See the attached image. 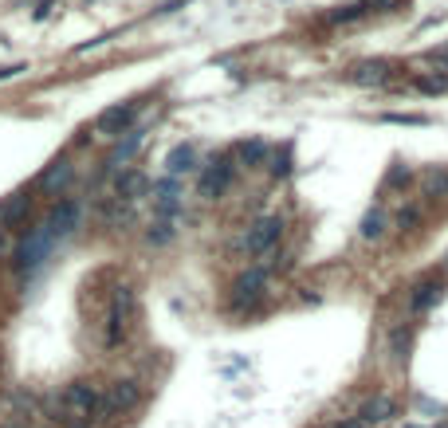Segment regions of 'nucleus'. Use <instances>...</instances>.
Wrapping results in <instances>:
<instances>
[{
    "label": "nucleus",
    "instance_id": "f8f14e48",
    "mask_svg": "<svg viewBox=\"0 0 448 428\" xmlns=\"http://www.w3.org/2000/svg\"><path fill=\"white\" fill-rule=\"evenodd\" d=\"M71 177H75V161H71L67 153H60V158H51L48 165H43L35 185H40L43 193H63V189L71 185Z\"/></svg>",
    "mask_w": 448,
    "mask_h": 428
},
{
    "label": "nucleus",
    "instance_id": "c85d7f7f",
    "mask_svg": "<svg viewBox=\"0 0 448 428\" xmlns=\"http://www.w3.org/2000/svg\"><path fill=\"white\" fill-rule=\"evenodd\" d=\"M405 181H409V169L398 165V169H393V177H389V185H405Z\"/></svg>",
    "mask_w": 448,
    "mask_h": 428
},
{
    "label": "nucleus",
    "instance_id": "473e14b6",
    "mask_svg": "<svg viewBox=\"0 0 448 428\" xmlns=\"http://www.w3.org/2000/svg\"><path fill=\"white\" fill-rule=\"evenodd\" d=\"M432 63H448V48H437V51H432Z\"/></svg>",
    "mask_w": 448,
    "mask_h": 428
},
{
    "label": "nucleus",
    "instance_id": "c756f323",
    "mask_svg": "<svg viewBox=\"0 0 448 428\" xmlns=\"http://www.w3.org/2000/svg\"><path fill=\"white\" fill-rule=\"evenodd\" d=\"M51 9H55V0H40V9H35L32 16H35V20H48V12H51Z\"/></svg>",
    "mask_w": 448,
    "mask_h": 428
},
{
    "label": "nucleus",
    "instance_id": "f03ea898",
    "mask_svg": "<svg viewBox=\"0 0 448 428\" xmlns=\"http://www.w3.org/2000/svg\"><path fill=\"white\" fill-rule=\"evenodd\" d=\"M63 417L67 420H79V424H99L102 417V389L94 385L91 378H75L67 389H63Z\"/></svg>",
    "mask_w": 448,
    "mask_h": 428
},
{
    "label": "nucleus",
    "instance_id": "72a5a7b5",
    "mask_svg": "<svg viewBox=\"0 0 448 428\" xmlns=\"http://www.w3.org/2000/svg\"><path fill=\"white\" fill-rule=\"evenodd\" d=\"M4 428H24V424H20V420H12V424H4Z\"/></svg>",
    "mask_w": 448,
    "mask_h": 428
},
{
    "label": "nucleus",
    "instance_id": "0eeeda50",
    "mask_svg": "<svg viewBox=\"0 0 448 428\" xmlns=\"http://www.w3.org/2000/svg\"><path fill=\"white\" fill-rule=\"evenodd\" d=\"M142 110V102L130 99V102H114V106H106L99 118H94V134L99 138H122L126 130H134L130 122H134V114Z\"/></svg>",
    "mask_w": 448,
    "mask_h": 428
},
{
    "label": "nucleus",
    "instance_id": "f704fd0d",
    "mask_svg": "<svg viewBox=\"0 0 448 428\" xmlns=\"http://www.w3.org/2000/svg\"><path fill=\"white\" fill-rule=\"evenodd\" d=\"M413 428H421V424H413Z\"/></svg>",
    "mask_w": 448,
    "mask_h": 428
},
{
    "label": "nucleus",
    "instance_id": "aec40b11",
    "mask_svg": "<svg viewBox=\"0 0 448 428\" xmlns=\"http://www.w3.org/2000/svg\"><path fill=\"white\" fill-rule=\"evenodd\" d=\"M173 240H177V220H153L146 228V243H153V248H165Z\"/></svg>",
    "mask_w": 448,
    "mask_h": 428
},
{
    "label": "nucleus",
    "instance_id": "a211bd4d",
    "mask_svg": "<svg viewBox=\"0 0 448 428\" xmlns=\"http://www.w3.org/2000/svg\"><path fill=\"white\" fill-rule=\"evenodd\" d=\"M28 212H32V193H16L4 209H0V228H16Z\"/></svg>",
    "mask_w": 448,
    "mask_h": 428
},
{
    "label": "nucleus",
    "instance_id": "5701e85b",
    "mask_svg": "<svg viewBox=\"0 0 448 428\" xmlns=\"http://www.w3.org/2000/svg\"><path fill=\"white\" fill-rule=\"evenodd\" d=\"M425 193L429 197H444L448 193V169H429V173H425Z\"/></svg>",
    "mask_w": 448,
    "mask_h": 428
},
{
    "label": "nucleus",
    "instance_id": "f257e3e1",
    "mask_svg": "<svg viewBox=\"0 0 448 428\" xmlns=\"http://www.w3.org/2000/svg\"><path fill=\"white\" fill-rule=\"evenodd\" d=\"M138 314V291L130 283H119L110 291L106 319H102V350H119L122 338L130 334V322Z\"/></svg>",
    "mask_w": 448,
    "mask_h": 428
},
{
    "label": "nucleus",
    "instance_id": "ddd939ff",
    "mask_svg": "<svg viewBox=\"0 0 448 428\" xmlns=\"http://www.w3.org/2000/svg\"><path fill=\"white\" fill-rule=\"evenodd\" d=\"M413 334H417L413 322H393V327H389L386 346H389V358L398 361V366H405L409 353H413Z\"/></svg>",
    "mask_w": 448,
    "mask_h": 428
},
{
    "label": "nucleus",
    "instance_id": "9d476101",
    "mask_svg": "<svg viewBox=\"0 0 448 428\" xmlns=\"http://www.w3.org/2000/svg\"><path fill=\"white\" fill-rule=\"evenodd\" d=\"M79 220H83V201H79V197H63V201H55V209H51V216H48L51 240H67V236L79 228Z\"/></svg>",
    "mask_w": 448,
    "mask_h": 428
},
{
    "label": "nucleus",
    "instance_id": "4be33fe9",
    "mask_svg": "<svg viewBox=\"0 0 448 428\" xmlns=\"http://www.w3.org/2000/svg\"><path fill=\"white\" fill-rule=\"evenodd\" d=\"M389 228V216L381 209H370L362 220V240H381V232Z\"/></svg>",
    "mask_w": 448,
    "mask_h": 428
},
{
    "label": "nucleus",
    "instance_id": "7c9ffc66",
    "mask_svg": "<svg viewBox=\"0 0 448 428\" xmlns=\"http://www.w3.org/2000/svg\"><path fill=\"white\" fill-rule=\"evenodd\" d=\"M398 224H401V228H413V224H417V209H405V212H401V220H398Z\"/></svg>",
    "mask_w": 448,
    "mask_h": 428
},
{
    "label": "nucleus",
    "instance_id": "2f4dec72",
    "mask_svg": "<svg viewBox=\"0 0 448 428\" xmlns=\"http://www.w3.org/2000/svg\"><path fill=\"white\" fill-rule=\"evenodd\" d=\"M370 4H378V9H398V4H405V0H370Z\"/></svg>",
    "mask_w": 448,
    "mask_h": 428
},
{
    "label": "nucleus",
    "instance_id": "9b49d317",
    "mask_svg": "<svg viewBox=\"0 0 448 428\" xmlns=\"http://www.w3.org/2000/svg\"><path fill=\"white\" fill-rule=\"evenodd\" d=\"M142 142H146V130L142 126L126 130V134L114 142V150L106 153V161H102V173H122V165H130V158L142 150Z\"/></svg>",
    "mask_w": 448,
    "mask_h": 428
},
{
    "label": "nucleus",
    "instance_id": "4468645a",
    "mask_svg": "<svg viewBox=\"0 0 448 428\" xmlns=\"http://www.w3.org/2000/svg\"><path fill=\"white\" fill-rule=\"evenodd\" d=\"M346 79L358 87H381L389 79V63L386 59H362V63H354V67L346 71Z\"/></svg>",
    "mask_w": 448,
    "mask_h": 428
},
{
    "label": "nucleus",
    "instance_id": "1a4fd4ad",
    "mask_svg": "<svg viewBox=\"0 0 448 428\" xmlns=\"http://www.w3.org/2000/svg\"><path fill=\"white\" fill-rule=\"evenodd\" d=\"M263 287H268V268H252L232 283V311H252L256 302L263 299Z\"/></svg>",
    "mask_w": 448,
    "mask_h": 428
},
{
    "label": "nucleus",
    "instance_id": "6ab92c4d",
    "mask_svg": "<svg viewBox=\"0 0 448 428\" xmlns=\"http://www.w3.org/2000/svg\"><path fill=\"white\" fill-rule=\"evenodd\" d=\"M142 193H146V173L130 169L126 177H119V189H114V197H119V201H130V204H134Z\"/></svg>",
    "mask_w": 448,
    "mask_h": 428
},
{
    "label": "nucleus",
    "instance_id": "39448f33",
    "mask_svg": "<svg viewBox=\"0 0 448 428\" xmlns=\"http://www.w3.org/2000/svg\"><path fill=\"white\" fill-rule=\"evenodd\" d=\"M150 197H153V220H177L181 209H185V189H181L177 177L161 173L150 185Z\"/></svg>",
    "mask_w": 448,
    "mask_h": 428
},
{
    "label": "nucleus",
    "instance_id": "393cba45",
    "mask_svg": "<svg viewBox=\"0 0 448 428\" xmlns=\"http://www.w3.org/2000/svg\"><path fill=\"white\" fill-rule=\"evenodd\" d=\"M271 173H275V177H288L291 173V146H283V150L275 153V161H271Z\"/></svg>",
    "mask_w": 448,
    "mask_h": 428
},
{
    "label": "nucleus",
    "instance_id": "b1692460",
    "mask_svg": "<svg viewBox=\"0 0 448 428\" xmlns=\"http://www.w3.org/2000/svg\"><path fill=\"white\" fill-rule=\"evenodd\" d=\"M366 12H370V4H362V0L358 4H342L339 12H330V24H350V20H362Z\"/></svg>",
    "mask_w": 448,
    "mask_h": 428
},
{
    "label": "nucleus",
    "instance_id": "20e7f679",
    "mask_svg": "<svg viewBox=\"0 0 448 428\" xmlns=\"http://www.w3.org/2000/svg\"><path fill=\"white\" fill-rule=\"evenodd\" d=\"M138 405H142V385L134 378H114L102 389V424H119Z\"/></svg>",
    "mask_w": 448,
    "mask_h": 428
},
{
    "label": "nucleus",
    "instance_id": "6e6552de",
    "mask_svg": "<svg viewBox=\"0 0 448 428\" xmlns=\"http://www.w3.org/2000/svg\"><path fill=\"white\" fill-rule=\"evenodd\" d=\"M232 173H236L232 158H212L209 165L201 169V181H197V193H201L204 201H220V197H224V189L232 185Z\"/></svg>",
    "mask_w": 448,
    "mask_h": 428
},
{
    "label": "nucleus",
    "instance_id": "2eb2a0df",
    "mask_svg": "<svg viewBox=\"0 0 448 428\" xmlns=\"http://www.w3.org/2000/svg\"><path fill=\"white\" fill-rule=\"evenodd\" d=\"M398 417V401H393V397L389 393H378V397H370V401L362 405V409H358V420H362V424H386V420H393Z\"/></svg>",
    "mask_w": 448,
    "mask_h": 428
},
{
    "label": "nucleus",
    "instance_id": "bb28decb",
    "mask_svg": "<svg viewBox=\"0 0 448 428\" xmlns=\"http://www.w3.org/2000/svg\"><path fill=\"white\" fill-rule=\"evenodd\" d=\"M386 122H401V126H421L425 118H417V114H386Z\"/></svg>",
    "mask_w": 448,
    "mask_h": 428
},
{
    "label": "nucleus",
    "instance_id": "f3484780",
    "mask_svg": "<svg viewBox=\"0 0 448 428\" xmlns=\"http://www.w3.org/2000/svg\"><path fill=\"white\" fill-rule=\"evenodd\" d=\"M197 169V150L189 142H181V146H173L170 153H165V177H185V173H193Z\"/></svg>",
    "mask_w": 448,
    "mask_h": 428
},
{
    "label": "nucleus",
    "instance_id": "7ed1b4c3",
    "mask_svg": "<svg viewBox=\"0 0 448 428\" xmlns=\"http://www.w3.org/2000/svg\"><path fill=\"white\" fill-rule=\"evenodd\" d=\"M51 248H55V240H51V232H48V220L35 224V228H28V236L20 240L16 252H12V271H16V275H32V271H40L43 260L51 256Z\"/></svg>",
    "mask_w": 448,
    "mask_h": 428
},
{
    "label": "nucleus",
    "instance_id": "a878e982",
    "mask_svg": "<svg viewBox=\"0 0 448 428\" xmlns=\"http://www.w3.org/2000/svg\"><path fill=\"white\" fill-rule=\"evenodd\" d=\"M417 87H421V91H444L448 75H425V79H417Z\"/></svg>",
    "mask_w": 448,
    "mask_h": 428
},
{
    "label": "nucleus",
    "instance_id": "423d86ee",
    "mask_svg": "<svg viewBox=\"0 0 448 428\" xmlns=\"http://www.w3.org/2000/svg\"><path fill=\"white\" fill-rule=\"evenodd\" d=\"M279 236H283V220H279V216H260V220H252V224H248V232H244V240H240V243H244L248 256L263 260V256L275 252Z\"/></svg>",
    "mask_w": 448,
    "mask_h": 428
},
{
    "label": "nucleus",
    "instance_id": "cd10ccee",
    "mask_svg": "<svg viewBox=\"0 0 448 428\" xmlns=\"http://www.w3.org/2000/svg\"><path fill=\"white\" fill-rule=\"evenodd\" d=\"M20 71H28L24 63H9V67H0V83H4V79H16Z\"/></svg>",
    "mask_w": 448,
    "mask_h": 428
},
{
    "label": "nucleus",
    "instance_id": "dca6fc26",
    "mask_svg": "<svg viewBox=\"0 0 448 428\" xmlns=\"http://www.w3.org/2000/svg\"><path fill=\"white\" fill-rule=\"evenodd\" d=\"M440 299H444V283H440V279H425V283L413 287L409 307H413V314H425V311H432Z\"/></svg>",
    "mask_w": 448,
    "mask_h": 428
},
{
    "label": "nucleus",
    "instance_id": "412c9836",
    "mask_svg": "<svg viewBox=\"0 0 448 428\" xmlns=\"http://www.w3.org/2000/svg\"><path fill=\"white\" fill-rule=\"evenodd\" d=\"M263 158H268V142H263V138H248V142L236 146V161L240 165H260Z\"/></svg>",
    "mask_w": 448,
    "mask_h": 428
}]
</instances>
